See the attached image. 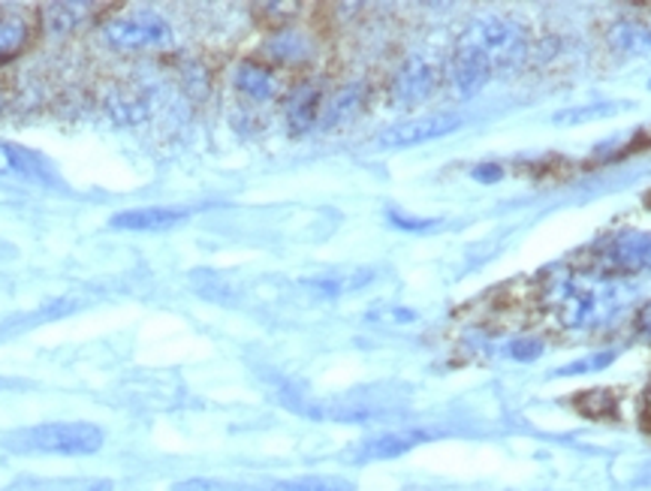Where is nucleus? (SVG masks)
I'll return each instance as SVG.
<instances>
[{
    "instance_id": "nucleus-1",
    "label": "nucleus",
    "mask_w": 651,
    "mask_h": 491,
    "mask_svg": "<svg viewBox=\"0 0 651 491\" xmlns=\"http://www.w3.org/2000/svg\"><path fill=\"white\" fill-rule=\"evenodd\" d=\"M543 304L564 329H591L610 320L619 308V295L612 290L610 278L600 274H570L555 272L543 281Z\"/></svg>"
},
{
    "instance_id": "nucleus-2",
    "label": "nucleus",
    "mask_w": 651,
    "mask_h": 491,
    "mask_svg": "<svg viewBox=\"0 0 651 491\" xmlns=\"http://www.w3.org/2000/svg\"><path fill=\"white\" fill-rule=\"evenodd\" d=\"M100 447L103 431L91 422H49L10 438V450L24 455H94Z\"/></svg>"
},
{
    "instance_id": "nucleus-3",
    "label": "nucleus",
    "mask_w": 651,
    "mask_h": 491,
    "mask_svg": "<svg viewBox=\"0 0 651 491\" xmlns=\"http://www.w3.org/2000/svg\"><path fill=\"white\" fill-rule=\"evenodd\" d=\"M462 46L473 49L480 54L492 73H501V70H513L519 63L525 61L528 52V37L525 31L510 19H498V16H489V19H477L462 33Z\"/></svg>"
},
{
    "instance_id": "nucleus-4",
    "label": "nucleus",
    "mask_w": 651,
    "mask_h": 491,
    "mask_svg": "<svg viewBox=\"0 0 651 491\" xmlns=\"http://www.w3.org/2000/svg\"><path fill=\"white\" fill-rule=\"evenodd\" d=\"M591 269L600 278H631L651 272V232L615 230L591 248Z\"/></svg>"
},
{
    "instance_id": "nucleus-5",
    "label": "nucleus",
    "mask_w": 651,
    "mask_h": 491,
    "mask_svg": "<svg viewBox=\"0 0 651 491\" xmlns=\"http://www.w3.org/2000/svg\"><path fill=\"white\" fill-rule=\"evenodd\" d=\"M103 37L118 49H151V46H169L172 42L169 24L151 10L118 16L106 24Z\"/></svg>"
},
{
    "instance_id": "nucleus-6",
    "label": "nucleus",
    "mask_w": 651,
    "mask_h": 491,
    "mask_svg": "<svg viewBox=\"0 0 651 491\" xmlns=\"http://www.w3.org/2000/svg\"><path fill=\"white\" fill-rule=\"evenodd\" d=\"M464 118L459 112H434V116L413 118V121H401V124L383 130L378 139L380 148H413L431 139L450 137L452 130L462 127Z\"/></svg>"
},
{
    "instance_id": "nucleus-7",
    "label": "nucleus",
    "mask_w": 651,
    "mask_h": 491,
    "mask_svg": "<svg viewBox=\"0 0 651 491\" xmlns=\"http://www.w3.org/2000/svg\"><path fill=\"white\" fill-rule=\"evenodd\" d=\"M431 440L429 431L422 429H408V431H387V434H378V438H368L362 443H357L353 450L347 452V461H357V464H365V461H389L399 459L404 452L417 450L420 443Z\"/></svg>"
},
{
    "instance_id": "nucleus-8",
    "label": "nucleus",
    "mask_w": 651,
    "mask_h": 491,
    "mask_svg": "<svg viewBox=\"0 0 651 491\" xmlns=\"http://www.w3.org/2000/svg\"><path fill=\"white\" fill-rule=\"evenodd\" d=\"M434 70L422 58H410L404 61L392 84H389V100L399 106V109H410V106L425 103L434 94Z\"/></svg>"
},
{
    "instance_id": "nucleus-9",
    "label": "nucleus",
    "mask_w": 651,
    "mask_h": 491,
    "mask_svg": "<svg viewBox=\"0 0 651 491\" xmlns=\"http://www.w3.org/2000/svg\"><path fill=\"white\" fill-rule=\"evenodd\" d=\"M323 116V88L317 82H302L287 97V127L293 137H306Z\"/></svg>"
},
{
    "instance_id": "nucleus-10",
    "label": "nucleus",
    "mask_w": 651,
    "mask_h": 491,
    "mask_svg": "<svg viewBox=\"0 0 651 491\" xmlns=\"http://www.w3.org/2000/svg\"><path fill=\"white\" fill-rule=\"evenodd\" d=\"M492 67L480 58V54L459 42V49L452 54L450 63V84L455 97H473L480 94L485 82L492 79Z\"/></svg>"
},
{
    "instance_id": "nucleus-11",
    "label": "nucleus",
    "mask_w": 651,
    "mask_h": 491,
    "mask_svg": "<svg viewBox=\"0 0 651 491\" xmlns=\"http://www.w3.org/2000/svg\"><path fill=\"white\" fill-rule=\"evenodd\" d=\"M188 209H169V206H148V209H133L121 211L116 218L109 220L112 230L124 232H158V230H172L179 227L181 220H188Z\"/></svg>"
},
{
    "instance_id": "nucleus-12",
    "label": "nucleus",
    "mask_w": 651,
    "mask_h": 491,
    "mask_svg": "<svg viewBox=\"0 0 651 491\" xmlns=\"http://www.w3.org/2000/svg\"><path fill=\"white\" fill-rule=\"evenodd\" d=\"M31 42V21L21 10H0V63L12 61Z\"/></svg>"
},
{
    "instance_id": "nucleus-13",
    "label": "nucleus",
    "mask_w": 651,
    "mask_h": 491,
    "mask_svg": "<svg viewBox=\"0 0 651 491\" xmlns=\"http://www.w3.org/2000/svg\"><path fill=\"white\" fill-rule=\"evenodd\" d=\"M236 88L248 94L251 100H272L278 94V79L272 76L269 67L257 61H242L239 63V70H236Z\"/></svg>"
},
{
    "instance_id": "nucleus-14",
    "label": "nucleus",
    "mask_w": 651,
    "mask_h": 491,
    "mask_svg": "<svg viewBox=\"0 0 651 491\" xmlns=\"http://www.w3.org/2000/svg\"><path fill=\"white\" fill-rule=\"evenodd\" d=\"M610 46L621 54H649L651 28L642 21H619L610 31Z\"/></svg>"
},
{
    "instance_id": "nucleus-15",
    "label": "nucleus",
    "mask_w": 651,
    "mask_h": 491,
    "mask_svg": "<svg viewBox=\"0 0 651 491\" xmlns=\"http://www.w3.org/2000/svg\"><path fill=\"white\" fill-rule=\"evenodd\" d=\"M628 103H591V106H570V109H561L558 116H552L558 127H579V124H591V121H603V118H612L624 112Z\"/></svg>"
},
{
    "instance_id": "nucleus-16",
    "label": "nucleus",
    "mask_w": 651,
    "mask_h": 491,
    "mask_svg": "<svg viewBox=\"0 0 651 491\" xmlns=\"http://www.w3.org/2000/svg\"><path fill=\"white\" fill-rule=\"evenodd\" d=\"M266 52H269V58L278 63H302L311 49H308V40L302 33L284 31L266 42Z\"/></svg>"
},
{
    "instance_id": "nucleus-17",
    "label": "nucleus",
    "mask_w": 651,
    "mask_h": 491,
    "mask_svg": "<svg viewBox=\"0 0 651 491\" xmlns=\"http://www.w3.org/2000/svg\"><path fill=\"white\" fill-rule=\"evenodd\" d=\"M577 410L589 419H615L619 417V398L610 389H591L577 395Z\"/></svg>"
},
{
    "instance_id": "nucleus-18",
    "label": "nucleus",
    "mask_w": 651,
    "mask_h": 491,
    "mask_svg": "<svg viewBox=\"0 0 651 491\" xmlns=\"http://www.w3.org/2000/svg\"><path fill=\"white\" fill-rule=\"evenodd\" d=\"M362 103V88L359 84H350L344 88L341 94H335V100L323 109V127H335L341 124L344 118H350Z\"/></svg>"
},
{
    "instance_id": "nucleus-19",
    "label": "nucleus",
    "mask_w": 651,
    "mask_h": 491,
    "mask_svg": "<svg viewBox=\"0 0 651 491\" xmlns=\"http://www.w3.org/2000/svg\"><path fill=\"white\" fill-rule=\"evenodd\" d=\"M272 491H357V485L344 477H299L278 482Z\"/></svg>"
},
{
    "instance_id": "nucleus-20",
    "label": "nucleus",
    "mask_w": 651,
    "mask_h": 491,
    "mask_svg": "<svg viewBox=\"0 0 651 491\" xmlns=\"http://www.w3.org/2000/svg\"><path fill=\"white\" fill-rule=\"evenodd\" d=\"M82 10H88V3H54V7H46V24H49V31H73L76 21L84 16Z\"/></svg>"
},
{
    "instance_id": "nucleus-21",
    "label": "nucleus",
    "mask_w": 651,
    "mask_h": 491,
    "mask_svg": "<svg viewBox=\"0 0 651 491\" xmlns=\"http://www.w3.org/2000/svg\"><path fill=\"white\" fill-rule=\"evenodd\" d=\"M615 350H600L594 355H585V359H577V362H570V365L558 368L555 377H579V374H594V371H603V368H610L615 362Z\"/></svg>"
},
{
    "instance_id": "nucleus-22",
    "label": "nucleus",
    "mask_w": 651,
    "mask_h": 491,
    "mask_svg": "<svg viewBox=\"0 0 651 491\" xmlns=\"http://www.w3.org/2000/svg\"><path fill=\"white\" fill-rule=\"evenodd\" d=\"M507 355L515 359V362H534L543 355V341L537 338H519V341H510L507 344Z\"/></svg>"
},
{
    "instance_id": "nucleus-23",
    "label": "nucleus",
    "mask_w": 651,
    "mask_h": 491,
    "mask_svg": "<svg viewBox=\"0 0 651 491\" xmlns=\"http://www.w3.org/2000/svg\"><path fill=\"white\" fill-rule=\"evenodd\" d=\"M389 220H392V227H399L404 232H429L434 227H441V220L410 218V214H401V211H389Z\"/></svg>"
},
{
    "instance_id": "nucleus-24",
    "label": "nucleus",
    "mask_w": 651,
    "mask_h": 491,
    "mask_svg": "<svg viewBox=\"0 0 651 491\" xmlns=\"http://www.w3.org/2000/svg\"><path fill=\"white\" fill-rule=\"evenodd\" d=\"M169 491H236V485L221 480H181Z\"/></svg>"
},
{
    "instance_id": "nucleus-25",
    "label": "nucleus",
    "mask_w": 651,
    "mask_h": 491,
    "mask_svg": "<svg viewBox=\"0 0 651 491\" xmlns=\"http://www.w3.org/2000/svg\"><path fill=\"white\" fill-rule=\"evenodd\" d=\"M473 181H480V184H494V181H501L504 176V169L498 167V163H480V167L471 169Z\"/></svg>"
},
{
    "instance_id": "nucleus-26",
    "label": "nucleus",
    "mask_w": 651,
    "mask_h": 491,
    "mask_svg": "<svg viewBox=\"0 0 651 491\" xmlns=\"http://www.w3.org/2000/svg\"><path fill=\"white\" fill-rule=\"evenodd\" d=\"M633 329H637V334H640L645 344H651V302H645L637 311V317H633Z\"/></svg>"
},
{
    "instance_id": "nucleus-27",
    "label": "nucleus",
    "mask_w": 651,
    "mask_h": 491,
    "mask_svg": "<svg viewBox=\"0 0 651 491\" xmlns=\"http://www.w3.org/2000/svg\"><path fill=\"white\" fill-rule=\"evenodd\" d=\"M0 172H16L12 169V148L0 146Z\"/></svg>"
},
{
    "instance_id": "nucleus-28",
    "label": "nucleus",
    "mask_w": 651,
    "mask_h": 491,
    "mask_svg": "<svg viewBox=\"0 0 651 491\" xmlns=\"http://www.w3.org/2000/svg\"><path fill=\"white\" fill-rule=\"evenodd\" d=\"M649 408H651V389H649Z\"/></svg>"
},
{
    "instance_id": "nucleus-29",
    "label": "nucleus",
    "mask_w": 651,
    "mask_h": 491,
    "mask_svg": "<svg viewBox=\"0 0 651 491\" xmlns=\"http://www.w3.org/2000/svg\"><path fill=\"white\" fill-rule=\"evenodd\" d=\"M649 91H651V79H649Z\"/></svg>"
},
{
    "instance_id": "nucleus-30",
    "label": "nucleus",
    "mask_w": 651,
    "mask_h": 491,
    "mask_svg": "<svg viewBox=\"0 0 651 491\" xmlns=\"http://www.w3.org/2000/svg\"><path fill=\"white\" fill-rule=\"evenodd\" d=\"M0 387H3V383H0Z\"/></svg>"
}]
</instances>
